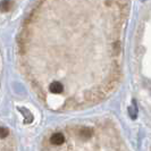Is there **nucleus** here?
<instances>
[{"mask_svg":"<svg viewBox=\"0 0 151 151\" xmlns=\"http://www.w3.org/2000/svg\"><path fill=\"white\" fill-rule=\"evenodd\" d=\"M92 135H93V129H91V127L84 126V127H82V129H80V137L82 140H84V141L89 140Z\"/></svg>","mask_w":151,"mask_h":151,"instance_id":"7ed1b4c3","label":"nucleus"},{"mask_svg":"<svg viewBox=\"0 0 151 151\" xmlns=\"http://www.w3.org/2000/svg\"><path fill=\"white\" fill-rule=\"evenodd\" d=\"M9 134V129H6V127H0V137H1V140H4L6 136Z\"/></svg>","mask_w":151,"mask_h":151,"instance_id":"423d86ee","label":"nucleus"},{"mask_svg":"<svg viewBox=\"0 0 151 151\" xmlns=\"http://www.w3.org/2000/svg\"><path fill=\"white\" fill-rule=\"evenodd\" d=\"M129 115H131V118H132V119H135L136 116H137V108H136V106H134V105L129 106Z\"/></svg>","mask_w":151,"mask_h":151,"instance_id":"20e7f679","label":"nucleus"},{"mask_svg":"<svg viewBox=\"0 0 151 151\" xmlns=\"http://www.w3.org/2000/svg\"><path fill=\"white\" fill-rule=\"evenodd\" d=\"M49 91L53 94H60L64 91V85L59 81H53L52 83L49 85Z\"/></svg>","mask_w":151,"mask_h":151,"instance_id":"f257e3e1","label":"nucleus"},{"mask_svg":"<svg viewBox=\"0 0 151 151\" xmlns=\"http://www.w3.org/2000/svg\"><path fill=\"white\" fill-rule=\"evenodd\" d=\"M9 7H10L9 0H4V1L1 2V10H2V12H8V10H9Z\"/></svg>","mask_w":151,"mask_h":151,"instance_id":"39448f33","label":"nucleus"},{"mask_svg":"<svg viewBox=\"0 0 151 151\" xmlns=\"http://www.w3.org/2000/svg\"><path fill=\"white\" fill-rule=\"evenodd\" d=\"M50 142L55 144V145H61V144L65 143V136H64V134L59 133V132L53 133L51 137H50Z\"/></svg>","mask_w":151,"mask_h":151,"instance_id":"f03ea898","label":"nucleus"}]
</instances>
